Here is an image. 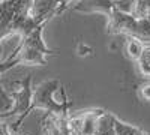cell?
I'll return each instance as SVG.
<instances>
[{
    "label": "cell",
    "instance_id": "6da1fadb",
    "mask_svg": "<svg viewBox=\"0 0 150 135\" xmlns=\"http://www.w3.org/2000/svg\"><path fill=\"white\" fill-rule=\"evenodd\" d=\"M47 57L44 53L35 50L30 47H23L18 45L12 54L0 63V75L5 72H8L9 69H12L17 65H32V66H45L47 65Z\"/></svg>",
    "mask_w": 150,
    "mask_h": 135
},
{
    "label": "cell",
    "instance_id": "7a4b0ae2",
    "mask_svg": "<svg viewBox=\"0 0 150 135\" xmlns=\"http://www.w3.org/2000/svg\"><path fill=\"white\" fill-rule=\"evenodd\" d=\"M108 33L117 35V33H125L128 36H134L137 30V20L132 15L122 14L119 11H112V14L108 17Z\"/></svg>",
    "mask_w": 150,
    "mask_h": 135
},
{
    "label": "cell",
    "instance_id": "3957f363",
    "mask_svg": "<svg viewBox=\"0 0 150 135\" xmlns=\"http://www.w3.org/2000/svg\"><path fill=\"white\" fill-rule=\"evenodd\" d=\"M114 0H78L77 3L72 6V11L77 12H101L107 18L112 14L114 11Z\"/></svg>",
    "mask_w": 150,
    "mask_h": 135
},
{
    "label": "cell",
    "instance_id": "277c9868",
    "mask_svg": "<svg viewBox=\"0 0 150 135\" xmlns=\"http://www.w3.org/2000/svg\"><path fill=\"white\" fill-rule=\"evenodd\" d=\"M47 24H42V26H39L35 32H32L30 35L24 36V38H21L20 44L18 45H23V47H30V48H35V50L44 53L45 56H51V54H57L56 50H51V48H48L45 41H44V29H45Z\"/></svg>",
    "mask_w": 150,
    "mask_h": 135
},
{
    "label": "cell",
    "instance_id": "5b68a950",
    "mask_svg": "<svg viewBox=\"0 0 150 135\" xmlns=\"http://www.w3.org/2000/svg\"><path fill=\"white\" fill-rule=\"evenodd\" d=\"M14 107H15L14 98L9 95V92L6 89H3L2 80H0V119L9 117L11 113L14 111Z\"/></svg>",
    "mask_w": 150,
    "mask_h": 135
},
{
    "label": "cell",
    "instance_id": "8992f818",
    "mask_svg": "<svg viewBox=\"0 0 150 135\" xmlns=\"http://www.w3.org/2000/svg\"><path fill=\"white\" fill-rule=\"evenodd\" d=\"M144 44L137 39V38H132V36H129L128 41H126V54L131 60H134V62H138V60L141 59L143 56V51H144Z\"/></svg>",
    "mask_w": 150,
    "mask_h": 135
},
{
    "label": "cell",
    "instance_id": "52a82bcc",
    "mask_svg": "<svg viewBox=\"0 0 150 135\" xmlns=\"http://www.w3.org/2000/svg\"><path fill=\"white\" fill-rule=\"evenodd\" d=\"M114 8L122 14L132 15L137 8V0H114Z\"/></svg>",
    "mask_w": 150,
    "mask_h": 135
},
{
    "label": "cell",
    "instance_id": "ba28073f",
    "mask_svg": "<svg viewBox=\"0 0 150 135\" xmlns=\"http://www.w3.org/2000/svg\"><path fill=\"white\" fill-rule=\"evenodd\" d=\"M140 96L143 98L144 101H150V83L143 84L140 87Z\"/></svg>",
    "mask_w": 150,
    "mask_h": 135
},
{
    "label": "cell",
    "instance_id": "9c48e42d",
    "mask_svg": "<svg viewBox=\"0 0 150 135\" xmlns=\"http://www.w3.org/2000/svg\"><path fill=\"white\" fill-rule=\"evenodd\" d=\"M141 60H144L146 63H149V65H150V44L144 47V51H143Z\"/></svg>",
    "mask_w": 150,
    "mask_h": 135
},
{
    "label": "cell",
    "instance_id": "30bf717a",
    "mask_svg": "<svg viewBox=\"0 0 150 135\" xmlns=\"http://www.w3.org/2000/svg\"><path fill=\"white\" fill-rule=\"evenodd\" d=\"M0 135H12L9 132V125L8 123H2V125H0Z\"/></svg>",
    "mask_w": 150,
    "mask_h": 135
},
{
    "label": "cell",
    "instance_id": "8fae6325",
    "mask_svg": "<svg viewBox=\"0 0 150 135\" xmlns=\"http://www.w3.org/2000/svg\"><path fill=\"white\" fill-rule=\"evenodd\" d=\"M2 51H3V47L0 45V57H2ZM0 63H2V62H0Z\"/></svg>",
    "mask_w": 150,
    "mask_h": 135
},
{
    "label": "cell",
    "instance_id": "7c38bea8",
    "mask_svg": "<svg viewBox=\"0 0 150 135\" xmlns=\"http://www.w3.org/2000/svg\"><path fill=\"white\" fill-rule=\"evenodd\" d=\"M137 135H147V134H144L143 131H138V134H137Z\"/></svg>",
    "mask_w": 150,
    "mask_h": 135
},
{
    "label": "cell",
    "instance_id": "4fadbf2b",
    "mask_svg": "<svg viewBox=\"0 0 150 135\" xmlns=\"http://www.w3.org/2000/svg\"><path fill=\"white\" fill-rule=\"evenodd\" d=\"M147 20H149V21H150V15H149V17H147Z\"/></svg>",
    "mask_w": 150,
    "mask_h": 135
}]
</instances>
